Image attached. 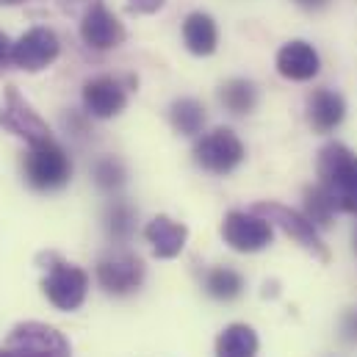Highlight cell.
I'll use <instances>...</instances> for the list:
<instances>
[{
  "mask_svg": "<svg viewBox=\"0 0 357 357\" xmlns=\"http://www.w3.org/2000/svg\"><path fill=\"white\" fill-rule=\"evenodd\" d=\"M319 70H321L319 53L313 50V45H307L302 39L282 45L277 53V73L288 81H310L319 75Z\"/></svg>",
  "mask_w": 357,
  "mask_h": 357,
  "instance_id": "4fadbf2b",
  "label": "cell"
},
{
  "mask_svg": "<svg viewBox=\"0 0 357 357\" xmlns=\"http://www.w3.org/2000/svg\"><path fill=\"white\" fill-rule=\"evenodd\" d=\"M183 42L194 56H211L219 45V31L211 14L194 11L183 22Z\"/></svg>",
  "mask_w": 357,
  "mask_h": 357,
  "instance_id": "2e32d148",
  "label": "cell"
},
{
  "mask_svg": "<svg viewBox=\"0 0 357 357\" xmlns=\"http://www.w3.org/2000/svg\"><path fill=\"white\" fill-rule=\"evenodd\" d=\"M347 116V102L338 91L316 89L307 97V122L316 133H330L335 130Z\"/></svg>",
  "mask_w": 357,
  "mask_h": 357,
  "instance_id": "9a60e30c",
  "label": "cell"
},
{
  "mask_svg": "<svg viewBox=\"0 0 357 357\" xmlns=\"http://www.w3.org/2000/svg\"><path fill=\"white\" fill-rule=\"evenodd\" d=\"M22 172H25V180L31 188L59 191L73 178V161L56 139H47L28 150V155L22 161Z\"/></svg>",
  "mask_w": 357,
  "mask_h": 357,
  "instance_id": "3957f363",
  "label": "cell"
},
{
  "mask_svg": "<svg viewBox=\"0 0 357 357\" xmlns=\"http://www.w3.org/2000/svg\"><path fill=\"white\" fill-rule=\"evenodd\" d=\"M94 183L102 191H116L125 183V167L116 158H100L94 164Z\"/></svg>",
  "mask_w": 357,
  "mask_h": 357,
  "instance_id": "603a6c76",
  "label": "cell"
},
{
  "mask_svg": "<svg viewBox=\"0 0 357 357\" xmlns=\"http://www.w3.org/2000/svg\"><path fill=\"white\" fill-rule=\"evenodd\" d=\"M42 264H47V274L42 280V291L47 296V302L59 310H78L86 299V291H89V274L84 271L81 266L64 261L61 255L56 252H47L39 258Z\"/></svg>",
  "mask_w": 357,
  "mask_h": 357,
  "instance_id": "7a4b0ae2",
  "label": "cell"
},
{
  "mask_svg": "<svg viewBox=\"0 0 357 357\" xmlns=\"http://www.w3.org/2000/svg\"><path fill=\"white\" fill-rule=\"evenodd\" d=\"M11 53H14V42L0 31V73H3L8 64H14V61H11Z\"/></svg>",
  "mask_w": 357,
  "mask_h": 357,
  "instance_id": "484cf974",
  "label": "cell"
},
{
  "mask_svg": "<svg viewBox=\"0 0 357 357\" xmlns=\"http://www.w3.org/2000/svg\"><path fill=\"white\" fill-rule=\"evenodd\" d=\"M0 128H6L8 133H14L17 139L28 142V147L53 139L47 122L25 102V97L14 89V86L6 89V105L0 108Z\"/></svg>",
  "mask_w": 357,
  "mask_h": 357,
  "instance_id": "ba28073f",
  "label": "cell"
},
{
  "mask_svg": "<svg viewBox=\"0 0 357 357\" xmlns=\"http://www.w3.org/2000/svg\"><path fill=\"white\" fill-rule=\"evenodd\" d=\"M252 211H255L258 216H264L266 222H271V227L277 225L285 236H291L296 244H302V247H305L307 252H313L319 261H330V252H327V247H324V241H321L316 225H313L305 213H299V211H294V208H285V205H280V202H258Z\"/></svg>",
  "mask_w": 357,
  "mask_h": 357,
  "instance_id": "8992f818",
  "label": "cell"
},
{
  "mask_svg": "<svg viewBox=\"0 0 357 357\" xmlns=\"http://www.w3.org/2000/svg\"><path fill=\"white\" fill-rule=\"evenodd\" d=\"M81 36H84V42L89 47H94V50H111V47H116V45L125 42V28H122V22L100 0H94L89 8H86V14H84Z\"/></svg>",
  "mask_w": 357,
  "mask_h": 357,
  "instance_id": "8fae6325",
  "label": "cell"
},
{
  "mask_svg": "<svg viewBox=\"0 0 357 357\" xmlns=\"http://www.w3.org/2000/svg\"><path fill=\"white\" fill-rule=\"evenodd\" d=\"M335 211H338V208H335L333 197H330L321 185H310V188H305V216H307L316 227H330Z\"/></svg>",
  "mask_w": 357,
  "mask_h": 357,
  "instance_id": "44dd1931",
  "label": "cell"
},
{
  "mask_svg": "<svg viewBox=\"0 0 357 357\" xmlns=\"http://www.w3.org/2000/svg\"><path fill=\"white\" fill-rule=\"evenodd\" d=\"M222 238L236 252H261L266 250L274 238L271 222L258 216L255 211H230L222 222Z\"/></svg>",
  "mask_w": 357,
  "mask_h": 357,
  "instance_id": "52a82bcc",
  "label": "cell"
},
{
  "mask_svg": "<svg viewBox=\"0 0 357 357\" xmlns=\"http://www.w3.org/2000/svg\"><path fill=\"white\" fill-rule=\"evenodd\" d=\"M0 357H11V352L8 349H0Z\"/></svg>",
  "mask_w": 357,
  "mask_h": 357,
  "instance_id": "f1b7e54d",
  "label": "cell"
},
{
  "mask_svg": "<svg viewBox=\"0 0 357 357\" xmlns=\"http://www.w3.org/2000/svg\"><path fill=\"white\" fill-rule=\"evenodd\" d=\"M355 244H357V238H355Z\"/></svg>",
  "mask_w": 357,
  "mask_h": 357,
  "instance_id": "f546056e",
  "label": "cell"
},
{
  "mask_svg": "<svg viewBox=\"0 0 357 357\" xmlns=\"http://www.w3.org/2000/svg\"><path fill=\"white\" fill-rule=\"evenodd\" d=\"M244 155V144L230 128H216L194 144V161L211 175H230Z\"/></svg>",
  "mask_w": 357,
  "mask_h": 357,
  "instance_id": "5b68a950",
  "label": "cell"
},
{
  "mask_svg": "<svg viewBox=\"0 0 357 357\" xmlns=\"http://www.w3.org/2000/svg\"><path fill=\"white\" fill-rule=\"evenodd\" d=\"M167 0H128V11L130 14H155L164 8Z\"/></svg>",
  "mask_w": 357,
  "mask_h": 357,
  "instance_id": "cb8c5ba5",
  "label": "cell"
},
{
  "mask_svg": "<svg viewBox=\"0 0 357 357\" xmlns=\"http://www.w3.org/2000/svg\"><path fill=\"white\" fill-rule=\"evenodd\" d=\"M258 333L250 324H230L216 338V357H258Z\"/></svg>",
  "mask_w": 357,
  "mask_h": 357,
  "instance_id": "e0dca14e",
  "label": "cell"
},
{
  "mask_svg": "<svg viewBox=\"0 0 357 357\" xmlns=\"http://www.w3.org/2000/svg\"><path fill=\"white\" fill-rule=\"evenodd\" d=\"M17 3H22V0H0V6H17Z\"/></svg>",
  "mask_w": 357,
  "mask_h": 357,
  "instance_id": "83f0119b",
  "label": "cell"
},
{
  "mask_svg": "<svg viewBox=\"0 0 357 357\" xmlns=\"http://www.w3.org/2000/svg\"><path fill=\"white\" fill-rule=\"evenodd\" d=\"M6 349L11 357H73L70 341L50 324L22 321L8 333Z\"/></svg>",
  "mask_w": 357,
  "mask_h": 357,
  "instance_id": "277c9868",
  "label": "cell"
},
{
  "mask_svg": "<svg viewBox=\"0 0 357 357\" xmlns=\"http://www.w3.org/2000/svg\"><path fill=\"white\" fill-rule=\"evenodd\" d=\"M59 50H61L59 36L50 28H31L14 42L11 61L25 73H39L59 59Z\"/></svg>",
  "mask_w": 357,
  "mask_h": 357,
  "instance_id": "9c48e42d",
  "label": "cell"
},
{
  "mask_svg": "<svg viewBox=\"0 0 357 357\" xmlns=\"http://www.w3.org/2000/svg\"><path fill=\"white\" fill-rule=\"evenodd\" d=\"M205 291H208V296H213V299L230 302V299L241 296V291H244V277H241L236 268L216 266L205 274Z\"/></svg>",
  "mask_w": 357,
  "mask_h": 357,
  "instance_id": "d6986e66",
  "label": "cell"
},
{
  "mask_svg": "<svg viewBox=\"0 0 357 357\" xmlns=\"http://www.w3.org/2000/svg\"><path fill=\"white\" fill-rule=\"evenodd\" d=\"M144 238L150 241L153 247V255L161 258V261H169V258H178L188 241V227L180 225L169 216H155L147 227H144Z\"/></svg>",
  "mask_w": 357,
  "mask_h": 357,
  "instance_id": "5bb4252c",
  "label": "cell"
},
{
  "mask_svg": "<svg viewBox=\"0 0 357 357\" xmlns=\"http://www.w3.org/2000/svg\"><path fill=\"white\" fill-rule=\"evenodd\" d=\"M169 119H172V128L183 133V136H197V133H202V128H205V108H202V102L199 100H194V97H180L172 102V108H169Z\"/></svg>",
  "mask_w": 357,
  "mask_h": 357,
  "instance_id": "ac0fdd59",
  "label": "cell"
},
{
  "mask_svg": "<svg viewBox=\"0 0 357 357\" xmlns=\"http://www.w3.org/2000/svg\"><path fill=\"white\" fill-rule=\"evenodd\" d=\"M219 97H222V102H225V108L230 114H250L255 108V102H258V89L247 78H233V81H227L222 86Z\"/></svg>",
  "mask_w": 357,
  "mask_h": 357,
  "instance_id": "ffe728a7",
  "label": "cell"
},
{
  "mask_svg": "<svg viewBox=\"0 0 357 357\" xmlns=\"http://www.w3.org/2000/svg\"><path fill=\"white\" fill-rule=\"evenodd\" d=\"M105 227L114 241H128L136 230V211L128 202H114L105 213Z\"/></svg>",
  "mask_w": 357,
  "mask_h": 357,
  "instance_id": "7402d4cb",
  "label": "cell"
},
{
  "mask_svg": "<svg viewBox=\"0 0 357 357\" xmlns=\"http://www.w3.org/2000/svg\"><path fill=\"white\" fill-rule=\"evenodd\" d=\"M125 105H128V94L116 78L100 75V78H91L84 84V108L89 116L111 119V116L122 114Z\"/></svg>",
  "mask_w": 357,
  "mask_h": 357,
  "instance_id": "7c38bea8",
  "label": "cell"
},
{
  "mask_svg": "<svg viewBox=\"0 0 357 357\" xmlns=\"http://www.w3.org/2000/svg\"><path fill=\"white\" fill-rule=\"evenodd\" d=\"M302 8H310V11H319V8H324L330 0H296Z\"/></svg>",
  "mask_w": 357,
  "mask_h": 357,
  "instance_id": "4316f807",
  "label": "cell"
},
{
  "mask_svg": "<svg viewBox=\"0 0 357 357\" xmlns=\"http://www.w3.org/2000/svg\"><path fill=\"white\" fill-rule=\"evenodd\" d=\"M319 185L333 197L335 208L357 213V155L341 142H330L319 150L316 161Z\"/></svg>",
  "mask_w": 357,
  "mask_h": 357,
  "instance_id": "6da1fadb",
  "label": "cell"
},
{
  "mask_svg": "<svg viewBox=\"0 0 357 357\" xmlns=\"http://www.w3.org/2000/svg\"><path fill=\"white\" fill-rule=\"evenodd\" d=\"M341 333H344L347 341L357 344V310H349V313L344 316V321H341Z\"/></svg>",
  "mask_w": 357,
  "mask_h": 357,
  "instance_id": "d4e9b609",
  "label": "cell"
},
{
  "mask_svg": "<svg viewBox=\"0 0 357 357\" xmlns=\"http://www.w3.org/2000/svg\"><path fill=\"white\" fill-rule=\"evenodd\" d=\"M97 282L102 285L105 294L128 296V294L142 288V282H144V264H142V258H136L130 252H119V255L102 258L97 264Z\"/></svg>",
  "mask_w": 357,
  "mask_h": 357,
  "instance_id": "30bf717a",
  "label": "cell"
}]
</instances>
